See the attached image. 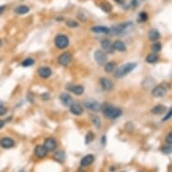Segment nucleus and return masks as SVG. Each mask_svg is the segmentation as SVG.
Listing matches in <instances>:
<instances>
[{"label": "nucleus", "mask_w": 172, "mask_h": 172, "mask_svg": "<svg viewBox=\"0 0 172 172\" xmlns=\"http://www.w3.org/2000/svg\"><path fill=\"white\" fill-rule=\"evenodd\" d=\"M101 46H102L103 50H104L106 52H107V53H114V45H113V44L111 42L110 40H108V39H103V40L101 41Z\"/></svg>", "instance_id": "f8f14e48"}, {"label": "nucleus", "mask_w": 172, "mask_h": 172, "mask_svg": "<svg viewBox=\"0 0 172 172\" xmlns=\"http://www.w3.org/2000/svg\"><path fill=\"white\" fill-rule=\"evenodd\" d=\"M90 120H91L92 123L94 124V126H96L97 129L100 128V126H101V120H100V118L97 115L90 114Z\"/></svg>", "instance_id": "a878e982"}, {"label": "nucleus", "mask_w": 172, "mask_h": 172, "mask_svg": "<svg viewBox=\"0 0 172 172\" xmlns=\"http://www.w3.org/2000/svg\"><path fill=\"white\" fill-rule=\"evenodd\" d=\"M100 8H101L104 12H106V13H110V12L112 11V9H113L111 4H109L108 2H103V3H101Z\"/></svg>", "instance_id": "cd10ccee"}, {"label": "nucleus", "mask_w": 172, "mask_h": 172, "mask_svg": "<svg viewBox=\"0 0 172 172\" xmlns=\"http://www.w3.org/2000/svg\"><path fill=\"white\" fill-rule=\"evenodd\" d=\"M60 100H61V104L65 106H69L73 103L72 97L68 93H61L60 96Z\"/></svg>", "instance_id": "f3484780"}, {"label": "nucleus", "mask_w": 172, "mask_h": 172, "mask_svg": "<svg viewBox=\"0 0 172 172\" xmlns=\"http://www.w3.org/2000/svg\"><path fill=\"white\" fill-rule=\"evenodd\" d=\"M147 20H148V15H147V13H145V12L140 13L139 18H138L139 23H144V22H146Z\"/></svg>", "instance_id": "2f4dec72"}, {"label": "nucleus", "mask_w": 172, "mask_h": 172, "mask_svg": "<svg viewBox=\"0 0 172 172\" xmlns=\"http://www.w3.org/2000/svg\"><path fill=\"white\" fill-rule=\"evenodd\" d=\"M37 72H38V75L40 76V78H44V79L50 78L52 76V73L51 68H49V67H40L38 69Z\"/></svg>", "instance_id": "ddd939ff"}, {"label": "nucleus", "mask_w": 172, "mask_h": 172, "mask_svg": "<svg viewBox=\"0 0 172 172\" xmlns=\"http://www.w3.org/2000/svg\"><path fill=\"white\" fill-rule=\"evenodd\" d=\"M54 44L58 49L64 50L69 46V40L68 38V36L65 34H58V35H56V37L54 39Z\"/></svg>", "instance_id": "20e7f679"}, {"label": "nucleus", "mask_w": 172, "mask_h": 172, "mask_svg": "<svg viewBox=\"0 0 172 172\" xmlns=\"http://www.w3.org/2000/svg\"><path fill=\"white\" fill-rule=\"evenodd\" d=\"M113 45H114V49L120 52H126V45H125L124 42L123 41H121V40H116L113 44Z\"/></svg>", "instance_id": "aec40b11"}, {"label": "nucleus", "mask_w": 172, "mask_h": 172, "mask_svg": "<svg viewBox=\"0 0 172 172\" xmlns=\"http://www.w3.org/2000/svg\"><path fill=\"white\" fill-rule=\"evenodd\" d=\"M102 111L103 114L106 117L109 118V119H116L118 117H120L123 114L122 110L119 107H115L110 105H106L104 107H102Z\"/></svg>", "instance_id": "7ed1b4c3"}, {"label": "nucleus", "mask_w": 172, "mask_h": 172, "mask_svg": "<svg viewBox=\"0 0 172 172\" xmlns=\"http://www.w3.org/2000/svg\"><path fill=\"white\" fill-rule=\"evenodd\" d=\"M159 61V57L156 53H150L147 57H146V61L148 63H151V64H153L155 62H157Z\"/></svg>", "instance_id": "bb28decb"}, {"label": "nucleus", "mask_w": 172, "mask_h": 172, "mask_svg": "<svg viewBox=\"0 0 172 172\" xmlns=\"http://www.w3.org/2000/svg\"><path fill=\"white\" fill-rule=\"evenodd\" d=\"M47 150L44 148V145H38L34 149V154L38 159H44L47 155Z\"/></svg>", "instance_id": "dca6fc26"}, {"label": "nucleus", "mask_w": 172, "mask_h": 172, "mask_svg": "<svg viewBox=\"0 0 172 172\" xmlns=\"http://www.w3.org/2000/svg\"><path fill=\"white\" fill-rule=\"evenodd\" d=\"M95 139V134L92 132H89L87 134H86V138H85V143L89 145V143H91Z\"/></svg>", "instance_id": "c756f323"}, {"label": "nucleus", "mask_w": 172, "mask_h": 172, "mask_svg": "<svg viewBox=\"0 0 172 172\" xmlns=\"http://www.w3.org/2000/svg\"><path fill=\"white\" fill-rule=\"evenodd\" d=\"M133 28H134V24L132 22H126L123 24H120L112 26V28H110V32L114 35V34L122 35V34H125V33L129 32Z\"/></svg>", "instance_id": "f257e3e1"}, {"label": "nucleus", "mask_w": 172, "mask_h": 172, "mask_svg": "<svg viewBox=\"0 0 172 172\" xmlns=\"http://www.w3.org/2000/svg\"><path fill=\"white\" fill-rule=\"evenodd\" d=\"M104 66H105V67H104L105 71L107 72V73H111V72H113V71L114 70V68H115V66H116V63H115L114 61H108V62H106Z\"/></svg>", "instance_id": "393cba45"}, {"label": "nucleus", "mask_w": 172, "mask_h": 172, "mask_svg": "<svg viewBox=\"0 0 172 172\" xmlns=\"http://www.w3.org/2000/svg\"><path fill=\"white\" fill-rule=\"evenodd\" d=\"M166 94H167V89L164 87H162V86L155 87L151 91V95L154 97H163L164 96H166Z\"/></svg>", "instance_id": "2eb2a0df"}, {"label": "nucleus", "mask_w": 172, "mask_h": 172, "mask_svg": "<svg viewBox=\"0 0 172 172\" xmlns=\"http://www.w3.org/2000/svg\"><path fill=\"white\" fill-rule=\"evenodd\" d=\"M159 37H160V33L156 29H151L148 32V38L150 41H157L159 39Z\"/></svg>", "instance_id": "4be33fe9"}, {"label": "nucleus", "mask_w": 172, "mask_h": 172, "mask_svg": "<svg viewBox=\"0 0 172 172\" xmlns=\"http://www.w3.org/2000/svg\"><path fill=\"white\" fill-rule=\"evenodd\" d=\"M78 172H86V171H84V170H79V171H78Z\"/></svg>", "instance_id": "37998d69"}, {"label": "nucleus", "mask_w": 172, "mask_h": 172, "mask_svg": "<svg viewBox=\"0 0 172 172\" xmlns=\"http://www.w3.org/2000/svg\"><path fill=\"white\" fill-rule=\"evenodd\" d=\"M114 1L115 3H117L118 5H123V4H124L125 0H114Z\"/></svg>", "instance_id": "4c0bfd02"}, {"label": "nucleus", "mask_w": 172, "mask_h": 172, "mask_svg": "<svg viewBox=\"0 0 172 172\" xmlns=\"http://www.w3.org/2000/svg\"><path fill=\"white\" fill-rule=\"evenodd\" d=\"M30 11V8L27 6L22 5V6H18L17 7H16L15 9V13L17 15H25Z\"/></svg>", "instance_id": "b1692460"}, {"label": "nucleus", "mask_w": 172, "mask_h": 172, "mask_svg": "<svg viewBox=\"0 0 172 172\" xmlns=\"http://www.w3.org/2000/svg\"><path fill=\"white\" fill-rule=\"evenodd\" d=\"M5 8H6V6H1V7H0V14H1L5 10Z\"/></svg>", "instance_id": "ea45409f"}, {"label": "nucleus", "mask_w": 172, "mask_h": 172, "mask_svg": "<svg viewBox=\"0 0 172 172\" xmlns=\"http://www.w3.org/2000/svg\"><path fill=\"white\" fill-rule=\"evenodd\" d=\"M15 141L9 137H4L0 140V146L4 149H11L15 146Z\"/></svg>", "instance_id": "4468645a"}, {"label": "nucleus", "mask_w": 172, "mask_h": 172, "mask_svg": "<svg viewBox=\"0 0 172 172\" xmlns=\"http://www.w3.org/2000/svg\"><path fill=\"white\" fill-rule=\"evenodd\" d=\"M94 58L97 64L100 66H103L107 62V55L102 50H97L94 53Z\"/></svg>", "instance_id": "423d86ee"}, {"label": "nucleus", "mask_w": 172, "mask_h": 172, "mask_svg": "<svg viewBox=\"0 0 172 172\" xmlns=\"http://www.w3.org/2000/svg\"><path fill=\"white\" fill-rule=\"evenodd\" d=\"M166 142L168 143V144H172V132H170L167 137H166Z\"/></svg>", "instance_id": "f704fd0d"}, {"label": "nucleus", "mask_w": 172, "mask_h": 172, "mask_svg": "<svg viewBox=\"0 0 172 172\" xmlns=\"http://www.w3.org/2000/svg\"><path fill=\"white\" fill-rule=\"evenodd\" d=\"M66 24L69 27V28H76V27H78L79 24L78 22L74 21V20H67L66 21Z\"/></svg>", "instance_id": "473e14b6"}, {"label": "nucleus", "mask_w": 172, "mask_h": 172, "mask_svg": "<svg viewBox=\"0 0 172 172\" xmlns=\"http://www.w3.org/2000/svg\"><path fill=\"white\" fill-rule=\"evenodd\" d=\"M1 46H2V40L0 39V47H1Z\"/></svg>", "instance_id": "79ce46f5"}, {"label": "nucleus", "mask_w": 172, "mask_h": 172, "mask_svg": "<svg viewBox=\"0 0 172 172\" xmlns=\"http://www.w3.org/2000/svg\"><path fill=\"white\" fill-rule=\"evenodd\" d=\"M7 112V109L4 106H0V116L6 114Z\"/></svg>", "instance_id": "e433bc0d"}, {"label": "nucleus", "mask_w": 172, "mask_h": 172, "mask_svg": "<svg viewBox=\"0 0 172 172\" xmlns=\"http://www.w3.org/2000/svg\"><path fill=\"white\" fill-rule=\"evenodd\" d=\"M94 160H95V157L92 154H88L81 159L80 165H81V167H88V166L91 165L94 162Z\"/></svg>", "instance_id": "a211bd4d"}, {"label": "nucleus", "mask_w": 172, "mask_h": 172, "mask_svg": "<svg viewBox=\"0 0 172 172\" xmlns=\"http://www.w3.org/2000/svg\"><path fill=\"white\" fill-rule=\"evenodd\" d=\"M67 89L69 92H71V93H73V94H75L77 96L83 95V93L85 91L84 87H83V86H81V85H69L68 87H67Z\"/></svg>", "instance_id": "1a4fd4ad"}, {"label": "nucleus", "mask_w": 172, "mask_h": 172, "mask_svg": "<svg viewBox=\"0 0 172 172\" xmlns=\"http://www.w3.org/2000/svg\"><path fill=\"white\" fill-rule=\"evenodd\" d=\"M5 125V121L3 120H0V129H2Z\"/></svg>", "instance_id": "58836bf2"}, {"label": "nucleus", "mask_w": 172, "mask_h": 172, "mask_svg": "<svg viewBox=\"0 0 172 172\" xmlns=\"http://www.w3.org/2000/svg\"><path fill=\"white\" fill-rule=\"evenodd\" d=\"M71 61H72V54L69 52H65L61 53L58 58L59 64L63 66V67L69 66Z\"/></svg>", "instance_id": "0eeeda50"}, {"label": "nucleus", "mask_w": 172, "mask_h": 172, "mask_svg": "<svg viewBox=\"0 0 172 172\" xmlns=\"http://www.w3.org/2000/svg\"><path fill=\"white\" fill-rule=\"evenodd\" d=\"M91 31L95 33H104V34H108L110 33V28L104 26V25H97L93 26L91 28Z\"/></svg>", "instance_id": "6ab92c4d"}, {"label": "nucleus", "mask_w": 172, "mask_h": 172, "mask_svg": "<svg viewBox=\"0 0 172 172\" xmlns=\"http://www.w3.org/2000/svg\"><path fill=\"white\" fill-rule=\"evenodd\" d=\"M166 112V106L163 105H157L151 109V113L154 114H163Z\"/></svg>", "instance_id": "5701e85b"}, {"label": "nucleus", "mask_w": 172, "mask_h": 172, "mask_svg": "<svg viewBox=\"0 0 172 172\" xmlns=\"http://www.w3.org/2000/svg\"><path fill=\"white\" fill-rule=\"evenodd\" d=\"M53 159H54L56 161H58V162H60V163H62V162H64L65 159H66V154H65V152H64L63 151H56V152L54 153Z\"/></svg>", "instance_id": "412c9836"}, {"label": "nucleus", "mask_w": 172, "mask_h": 172, "mask_svg": "<svg viewBox=\"0 0 172 172\" xmlns=\"http://www.w3.org/2000/svg\"><path fill=\"white\" fill-rule=\"evenodd\" d=\"M100 85H101V87L104 90L106 91H110L114 89V83L112 80H110L109 78H101L100 80Z\"/></svg>", "instance_id": "9d476101"}, {"label": "nucleus", "mask_w": 172, "mask_h": 172, "mask_svg": "<svg viewBox=\"0 0 172 172\" xmlns=\"http://www.w3.org/2000/svg\"><path fill=\"white\" fill-rule=\"evenodd\" d=\"M69 111L71 114H73L74 115H77V116H79L83 114L84 112V108L83 106L79 104V103H77V102H73L70 106H69Z\"/></svg>", "instance_id": "6e6552de"}, {"label": "nucleus", "mask_w": 172, "mask_h": 172, "mask_svg": "<svg viewBox=\"0 0 172 172\" xmlns=\"http://www.w3.org/2000/svg\"><path fill=\"white\" fill-rule=\"evenodd\" d=\"M162 49V46H161V44L160 42H154V44L151 45V51L154 52V53H158L161 51Z\"/></svg>", "instance_id": "7c9ffc66"}, {"label": "nucleus", "mask_w": 172, "mask_h": 172, "mask_svg": "<svg viewBox=\"0 0 172 172\" xmlns=\"http://www.w3.org/2000/svg\"><path fill=\"white\" fill-rule=\"evenodd\" d=\"M136 66H137V64H136L135 62L125 63V64H123V66L119 67V68L115 70L114 76V78H121L124 77V76H126V75H128L130 72H132V71L136 68Z\"/></svg>", "instance_id": "f03ea898"}, {"label": "nucleus", "mask_w": 172, "mask_h": 172, "mask_svg": "<svg viewBox=\"0 0 172 172\" xmlns=\"http://www.w3.org/2000/svg\"><path fill=\"white\" fill-rule=\"evenodd\" d=\"M161 151L164 154H170V153H172V147L171 146H164L161 148Z\"/></svg>", "instance_id": "72a5a7b5"}, {"label": "nucleus", "mask_w": 172, "mask_h": 172, "mask_svg": "<svg viewBox=\"0 0 172 172\" xmlns=\"http://www.w3.org/2000/svg\"><path fill=\"white\" fill-rule=\"evenodd\" d=\"M105 143H106V136H103V144L105 145Z\"/></svg>", "instance_id": "a19ab883"}, {"label": "nucleus", "mask_w": 172, "mask_h": 172, "mask_svg": "<svg viewBox=\"0 0 172 172\" xmlns=\"http://www.w3.org/2000/svg\"><path fill=\"white\" fill-rule=\"evenodd\" d=\"M84 106L93 112H99L102 110V106L96 100L93 99H87L84 101Z\"/></svg>", "instance_id": "39448f33"}, {"label": "nucleus", "mask_w": 172, "mask_h": 172, "mask_svg": "<svg viewBox=\"0 0 172 172\" xmlns=\"http://www.w3.org/2000/svg\"><path fill=\"white\" fill-rule=\"evenodd\" d=\"M170 117H172V107L169 109V111L168 112V114H166V116L162 119V121H167V120H168Z\"/></svg>", "instance_id": "c9c22d12"}, {"label": "nucleus", "mask_w": 172, "mask_h": 172, "mask_svg": "<svg viewBox=\"0 0 172 172\" xmlns=\"http://www.w3.org/2000/svg\"><path fill=\"white\" fill-rule=\"evenodd\" d=\"M35 63V61L32 59V58H26L25 60H24L21 63V65L24 68H27V67H31L32 66L33 64Z\"/></svg>", "instance_id": "c85d7f7f"}, {"label": "nucleus", "mask_w": 172, "mask_h": 172, "mask_svg": "<svg viewBox=\"0 0 172 172\" xmlns=\"http://www.w3.org/2000/svg\"><path fill=\"white\" fill-rule=\"evenodd\" d=\"M44 146L47 150V151H53L57 148V142L54 138L49 137L45 140Z\"/></svg>", "instance_id": "9b49d317"}]
</instances>
